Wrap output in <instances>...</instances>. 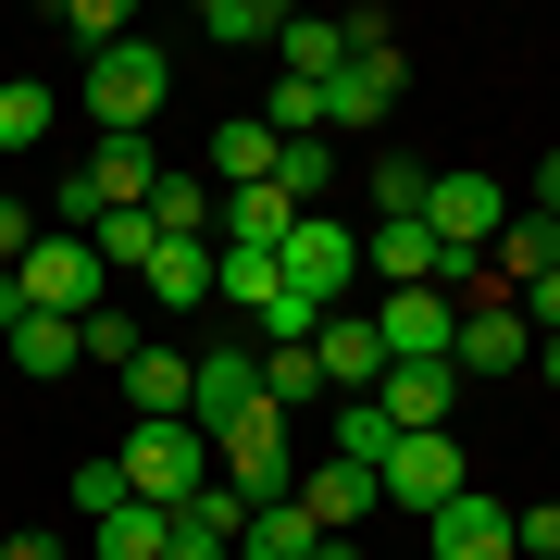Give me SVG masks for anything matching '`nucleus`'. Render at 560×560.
<instances>
[{
  "instance_id": "f257e3e1",
  "label": "nucleus",
  "mask_w": 560,
  "mask_h": 560,
  "mask_svg": "<svg viewBox=\"0 0 560 560\" xmlns=\"http://www.w3.org/2000/svg\"><path fill=\"white\" fill-rule=\"evenodd\" d=\"M113 460H125V499H150V511H187L212 486V436L200 423H125Z\"/></svg>"
},
{
  "instance_id": "f03ea898",
  "label": "nucleus",
  "mask_w": 560,
  "mask_h": 560,
  "mask_svg": "<svg viewBox=\"0 0 560 560\" xmlns=\"http://www.w3.org/2000/svg\"><path fill=\"white\" fill-rule=\"evenodd\" d=\"M162 101H175V62H162L150 38H125V50L88 62V125H101V138H138Z\"/></svg>"
},
{
  "instance_id": "7ed1b4c3",
  "label": "nucleus",
  "mask_w": 560,
  "mask_h": 560,
  "mask_svg": "<svg viewBox=\"0 0 560 560\" xmlns=\"http://www.w3.org/2000/svg\"><path fill=\"white\" fill-rule=\"evenodd\" d=\"M523 361H536L523 300H460V324H448V374H460V386H511Z\"/></svg>"
},
{
  "instance_id": "20e7f679",
  "label": "nucleus",
  "mask_w": 560,
  "mask_h": 560,
  "mask_svg": "<svg viewBox=\"0 0 560 560\" xmlns=\"http://www.w3.org/2000/svg\"><path fill=\"white\" fill-rule=\"evenodd\" d=\"M150 187H162L150 138H101L75 175H62V212H75V224H101V212H150Z\"/></svg>"
},
{
  "instance_id": "39448f33",
  "label": "nucleus",
  "mask_w": 560,
  "mask_h": 560,
  "mask_svg": "<svg viewBox=\"0 0 560 560\" xmlns=\"http://www.w3.org/2000/svg\"><path fill=\"white\" fill-rule=\"evenodd\" d=\"M275 261H287V287H300L312 312H337L349 287H361V224H337V212H300Z\"/></svg>"
},
{
  "instance_id": "423d86ee",
  "label": "nucleus",
  "mask_w": 560,
  "mask_h": 560,
  "mask_svg": "<svg viewBox=\"0 0 560 560\" xmlns=\"http://www.w3.org/2000/svg\"><path fill=\"white\" fill-rule=\"evenodd\" d=\"M374 486H386V511H448L460 486H474V460H460V436H386V460H374Z\"/></svg>"
},
{
  "instance_id": "0eeeda50",
  "label": "nucleus",
  "mask_w": 560,
  "mask_h": 560,
  "mask_svg": "<svg viewBox=\"0 0 560 560\" xmlns=\"http://www.w3.org/2000/svg\"><path fill=\"white\" fill-rule=\"evenodd\" d=\"M13 300H25V312L88 324V312H101V249H88V237H38V249L13 261Z\"/></svg>"
},
{
  "instance_id": "6e6552de",
  "label": "nucleus",
  "mask_w": 560,
  "mask_h": 560,
  "mask_svg": "<svg viewBox=\"0 0 560 560\" xmlns=\"http://www.w3.org/2000/svg\"><path fill=\"white\" fill-rule=\"evenodd\" d=\"M499 224H511L499 175H436V187H423V237H436L448 261H486V249H499Z\"/></svg>"
},
{
  "instance_id": "1a4fd4ad",
  "label": "nucleus",
  "mask_w": 560,
  "mask_h": 560,
  "mask_svg": "<svg viewBox=\"0 0 560 560\" xmlns=\"http://www.w3.org/2000/svg\"><path fill=\"white\" fill-rule=\"evenodd\" d=\"M300 511L324 523V536H361V523H386V486H374V460L312 448V460H300Z\"/></svg>"
},
{
  "instance_id": "9d476101",
  "label": "nucleus",
  "mask_w": 560,
  "mask_h": 560,
  "mask_svg": "<svg viewBox=\"0 0 560 560\" xmlns=\"http://www.w3.org/2000/svg\"><path fill=\"white\" fill-rule=\"evenodd\" d=\"M361 324H374V349H386V361H448L460 300H448V287H386V300L361 312Z\"/></svg>"
},
{
  "instance_id": "9b49d317",
  "label": "nucleus",
  "mask_w": 560,
  "mask_h": 560,
  "mask_svg": "<svg viewBox=\"0 0 560 560\" xmlns=\"http://www.w3.org/2000/svg\"><path fill=\"white\" fill-rule=\"evenodd\" d=\"M237 411H261V349L212 337V349H200V386H187V423H200V436H224Z\"/></svg>"
},
{
  "instance_id": "f8f14e48",
  "label": "nucleus",
  "mask_w": 560,
  "mask_h": 560,
  "mask_svg": "<svg viewBox=\"0 0 560 560\" xmlns=\"http://www.w3.org/2000/svg\"><path fill=\"white\" fill-rule=\"evenodd\" d=\"M374 411L399 423V436H448V411H460V374H448V361H386Z\"/></svg>"
},
{
  "instance_id": "ddd939ff",
  "label": "nucleus",
  "mask_w": 560,
  "mask_h": 560,
  "mask_svg": "<svg viewBox=\"0 0 560 560\" xmlns=\"http://www.w3.org/2000/svg\"><path fill=\"white\" fill-rule=\"evenodd\" d=\"M399 88H411V50H349V75L324 88V125H349V138H361V125L399 113Z\"/></svg>"
},
{
  "instance_id": "4468645a",
  "label": "nucleus",
  "mask_w": 560,
  "mask_h": 560,
  "mask_svg": "<svg viewBox=\"0 0 560 560\" xmlns=\"http://www.w3.org/2000/svg\"><path fill=\"white\" fill-rule=\"evenodd\" d=\"M0 361H13L25 386H62V374L88 361V324H62V312H13V324H0Z\"/></svg>"
},
{
  "instance_id": "2eb2a0df",
  "label": "nucleus",
  "mask_w": 560,
  "mask_h": 560,
  "mask_svg": "<svg viewBox=\"0 0 560 560\" xmlns=\"http://www.w3.org/2000/svg\"><path fill=\"white\" fill-rule=\"evenodd\" d=\"M312 361H324V399H374V386H386V349H374V324H361V312H324Z\"/></svg>"
},
{
  "instance_id": "dca6fc26",
  "label": "nucleus",
  "mask_w": 560,
  "mask_h": 560,
  "mask_svg": "<svg viewBox=\"0 0 560 560\" xmlns=\"http://www.w3.org/2000/svg\"><path fill=\"white\" fill-rule=\"evenodd\" d=\"M536 275H560V212H511L499 249H486V287H499V300H523Z\"/></svg>"
},
{
  "instance_id": "f3484780",
  "label": "nucleus",
  "mask_w": 560,
  "mask_h": 560,
  "mask_svg": "<svg viewBox=\"0 0 560 560\" xmlns=\"http://www.w3.org/2000/svg\"><path fill=\"white\" fill-rule=\"evenodd\" d=\"M187 386H200V349H138L125 361V399H138V423H187Z\"/></svg>"
},
{
  "instance_id": "a211bd4d",
  "label": "nucleus",
  "mask_w": 560,
  "mask_h": 560,
  "mask_svg": "<svg viewBox=\"0 0 560 560\" xmlns=\"http://www.w3.org/2000/svg\"><path fill=\"white\" fill-rule=\"evenodd\" d=\"M423 523H436V560H511V511L474 499V486H460L448 511H423Z\"/></svg>"
},
{
  "instance_id": "6ab92c4d",
  "label": "nucleus",
  "mask_w": 560,
  "mask_h": 560,
  "mask_svg": "<svg viewBox=\"0 0 560 560\" xmlns=\"http://www.w3.org/2000/svg\"><path fill=\"white\" fill-rule=\"evenodd\" d=\"M212 300L261 324V312L287 300V261H275V249H212Z\"/></svg>"
},
{
  "instance_id": "aec40b11",
  "label": "nucleus",
  "mask_w": 560,
  "mask_h": 560,
  "mask_svg": "<svg viewBox=\"0 0 560 560\" xmlns=\"http://www.w3.org/2000/svg\"><path fill=\"white\" fill-rule=\"evenodd\" d=\"M275 125H261V113H237V125H224V138H212V187H224V200H237V187H275Z\"/></svg>"
},
{
  "instance_id": "412c9836",
  "label": "nucleus",
  "mask_w": 560,
  "mask_h": 560,
  "mask_svg": "<svg viewBox=\"0 0 560 560\" xmlns=\"http://www.w3.org/2000/svg\"><path fill=\"white\" fill-rule=\"evenodd\" d=\"M287 224H300V200H287V187H237L212 237H224V249H287Z\"/></svg>"
},
{
  "instance_id": "4be33fe9",
  "label": "nucleus",
  "mask_w": 560,
  "mask_h": 560,
  "mask_svg": "<svg viewBox=\"0 0 560 560\" xmlns=\"http://www.w3.org/2000/svg\"><path fill=\"white\" fill-rule=\"evenodd\" d=\"M287 75H300V88H337L349 75V25H324V13H287Z\"/></svg>"
},
{
  "instance_id": "5701e85b",
  "label": "nucleus",
  "mask_w": 560,
  "mask_h": 560,
  "mask_svg": "<svg viewBox=\"0 0 560 560\" xmlns=\"http://www.w3.org/2000/svg\"><path fill=\"white\" fill-rule=\"evenodd\" d=\"M150 300H162V312H200V300H212V249H200V237H162V249H150Z\"/></svg>"
},
{
  "instance_id": "b1692460",
  "label": "nucleus",
  "mask_w": 560,
  "mask_h": 560,
  "mask_svg": "<svg viewBox=\"0 0 560 560\" xmlns=\"http://www.w3.org/2000/svg\"><path fill=\"white\" fill-rule=\"evenodd\" d=\"M212 224H224V200H212L200 175H162V187H150V237H200V249H212Z\"/></svg>"
},
{
  "instance_id": "393cba45",
  "label": "nucleus",
  "mask_w": 560,
  "mask_h": 560,
  "mask_svg": "<svg viewBox=\"0 0 560 560\" xmlns=\"http://www.w3.org/2000/svg\"><path fill=\"white\" fill-rule=\"evenodd\" d=\"M324 548V523L300 511V499H275V511H249V536H237V560H312Z\"/></svg>"
},
{
  "instance_id": "a878e982",
  "label": "nucleus",
  "mask_w": 560,
  "mask_h": 560,
  "mask_svg": "<svg viewBox=\"0 0 560 560\" xmlns=\"http://www.w3.org/2000/svg\"><path fill=\"white\" fill-rule=\"evenodd\" d=\"M261 399H275L287 423L324 411V361H312V349H261Z\"/></svg>"
},
{
  "instance_id": "bb28decb",
  "label": "nucleus",
  "mask_w": 560,
  "mask_h": 560,
  "mask_svg": "<svg viewBox=\"0 0 560 560\" xmlns=\"http://www.w3.org/2000/svg\"><path fill=\"white\" fill-rule=\"evenodd\" d=\"M386 436H399V423H386L374 399H324V448L337 460H386Z\"/></svg>"
},
{
  "instance_id": "cd10ccee",
  "label": "nucleus",
  "mask_w": 560,
  "mask_h": 560,
  "mask_svg": "<svg viewBox=\"0 0 560 560\" xmlns=\"http://www.w3.org/2000/svg\"><path fill=\"white\" fill-rule=\"evenodd\" d=\"M162 536H175V511H150V499L101 511V560H162Z\"/></svg>"
},
{
  "instance_id": "c85d7f7f",
  "label": "nucleus",
  "mask_w": 560,
  "mask_h": 560,
  "mask_svg": "<svg viewBox=\"0 0 560 560\" xmlns=\"http://www.w3.org/2000/svg\"><path fill=\"white\" fill-rule=\"evenodd\" d=\"M200 38H224V50H261V38H287V13H275V0H200Z\"/></svg>"
},
{
  "instance_id": "c756f323",
  "label": "nucleus",
  "mask_w": 560,
  "mask_h": 560,
  "mask_svg": "<svg viewBox=\"0 0 560 560\" xmlns=\"http://www.w3.org/2000/svg\"><path fill=\"white\" fill-rule=\"evenodd\" d=\"M275 187H287L300 212H324V187H337V150H324V138H287V150H275Z\"/></svg>"
},
{
  "instance_id": "7c9ffc66",
  "label": "nucleus",
  "mask_w": 560,
  "mask_h": 560,
  "mask_svg": "<svg viewBox=\"0 0 560 560\" xmlns=\"http://www.w3.org/2000/svg\"><path fill=\"white\" fill-rule=\"evenodd\" d=\"M88 249H101V275H150V212H101V224H88Z\"/></svg>"
},
{
  "instance_id": "2f4dec72",
  "label": "nucleus",
  "mask_w": 560,
  "mask_h": 560,
  "mask_svg": "<svg viewBox=\"0 0 560 560\" xmlns=\"http://www.w3.org/2000/svg\"><path fill=\"white\" fill-rule=\"evenodd\" d=\"M423 187H436V162H411V150H374V212L399 224V212H423Z\"/></svg>"
},
{
  "instance_id": "473e14b6",
  "label": "nucleus",
  "mask_w": 560,
  "mask_h": 560,
  "mask_svg": "<svg viewBox=\"0 0 560 560\" xmlns=\"http://www.w3.org/2000/svg\"><path fill=\"white\" fill-rule=\"evenodd\" d=\"M25 138H50V88L38 75H0V150H25Z\"/></svg>"
},
{
  "instance_id": "72a5a7b5",
  "label": "nucleus",
  "mask_w": 560,
  "mask_h": 560,
  "mask_svg": "<svg viewBox=\"0 0 560 560\" xmlns=\"http://www.w3.org/2000/svg\"><path fill=\"white\" fill-rule=\"evenodd\" d=\"M261 125H275V138H324V88L275 75V101H261Z\"/></svg>"
},
{
  "instance_id": "f704fd0d",
  "label": "nucleus",
  "mask_w": 560,
  "mask_h": 560,
  "mask_svg": "<svg viewBox=\"0 0 560 560\" xmlns=\"http://www.w3.org/2000/svg\"><path fill=\"white\" fill-rule=\"evenodd\" d=\"M175 523H200V536H224V548H237V536H249V499H237V486L212 474V486H200V499H187Z\"/></svg>"
},
{
  "instance_id": "c9c22d12",
  "label": "nucleus",
  "mask_w": 560,
  "mask_h": 560,
  "mask_svg": "<svg viewBox=\"0 0 560 560\" xmlns=\"http://www.w3.org/2000/svg\"><path fill=\"white\" fill-rule=\"evenodd\" d=\"M62 38H88V62L125 50V0H62Z\"/></svg>"
},
{
  "instance_id": "e433bc0d",
  "label": "nucleus",
  "mask_w": 560,
  "mask_h": 560,
  "mask_svg": "<svg viewBox=\"0 0 560 560\" xmlns=\"http://www.w3.org/2000/svg\"><path fill=\"white\" fill-rule=\"evenodd\" d=\"M75 511H88V523L125 511V460H113V448H101V460H75Z\"/></svg>"
},
{
  "instance_id": "4c0bfd02",
  "label": "nucleus",
  "mask_w": 560,
  "mask_h": 560,
  "mask_svg": "<svg viewBox=\"0 0 560 560\" xmlns=\"http://www.w3.org/2000/svg\"><path fill=\"white\" fill-rule=\"evenodd\" d=\"M511 560H560V499H536V511H511Z\"/></svg>"
},
{
  "instance_id": "58836bf2",
  "label": "nucleus",
  "mask_w": 560,
  "mask_h": 560,
  "mask_svg": "<svg viewBox=\"0 0 560 560\" xmlns=\"http://www.w3.org/2000/svg\"><path fill=\"white\" fill-rule=\"evenodd\" d=\"M150 337H138V324H125V312H88V361H113V374H125V361H138Z\"/></svg>"
},
{
  "instance_id": "ea45409f",
  "label": "nucleus",
  "mask_w": 560,
  "mask_h": 560,
  "mask_svg": "<svg viewBox=\"0 0 560 560\" xmlns=\"http://www.w3.org/2000/svg\"><path fill=\"white\" fill-rule=\"evenodd\" d=\"M25 249H38V212H25V200H0V261H25Z\"/></svg>"
},
{
  "instance_id": "a19ab883",
  "label": "nucleus",
  "mask_w": 560,
  "mask_h": 560,
  "mask_svg": "<svg viewBox=\"0 0 560 560\" xmlns=\"http://www.w3.org/2000/svg\"><path fill=\"white\" fill-rule=\"evenodd\" d=\"M523 324H536V337H560V275H536V287H523Z\"/></svg>"
},
{
  "instance_id": "79ce46f5",
  "label": "nucleus",
  "mask_w": 560,
  "mask_h": 560,
  "mask_svg": "<svg viewBox=\"0 0 560 560\" xmlns=\"http://www.w3.org/2000/svg\"><path fill=\"white\" fill-rule=\"evenodd\" d=\"M0 560H62V536H0Z\"/></svg>"
},
{
  "instance_id": "37998d69",
  "label": "nucleus",
  "mask_w": 560,
  "mask_h": 560,
  "mask_svg": "<svg viewBox=\"0 0 560 560\" xmlns=\"http://www.w3.org/2000/svg\"><path fill=\"white\" fill-rule=\"evenodd\" d=\"M536 374H548V386H560V337H536Z\"/></svg>"
},
{
  "instance_id": "c03bdc74",
  "label": "nucleus",
  "mask_w": 560,
  "mask_h": 560,
  "mask_svg": "<svg viewBox=\"0 0 560 560\" xmlns=\"http://www.w3.org/2000/svg\"><path fill=\"white\" fill-rule=\"evenodd\" d=\"M13 312H25V300H13V261H0V324H13Z\"/></svg>"
},
{
  "instance_id": "a18cd8bd",
  "label": "nucleus",
  "mask_w": 560,
  "mask_h": 560,
  "mask_svg": "<svg viewBox=\"0 0 560 560\" xmlns=\"http://www.w3.org/2000/svg\"><path fill=\"white\" fill-rule=\"evenodd\" d=\"M312 560H361V548H349V536H324V548H312Z\"/></svg>"
},
{
  "instance_id": "49530a36",
  "label": "nucleus",
  "mask_w": 560,
  "mask_h": 560,
  "mask_svg": "<svg viewBox=\"0 0 560 560\" xmlns=\"http://www.w3.org/2000/svg\"><path fill=\"white\" fill-rule=\"evenodd\" d=\"M536 212H560V150H548V200H536Z\"/></svg>"
}]
</instances>
